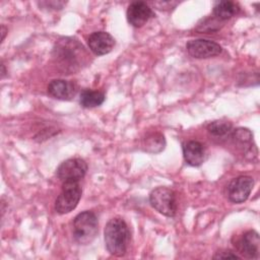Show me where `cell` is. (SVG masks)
<instances>
[{
  "label": "cell",
  "mask_w": 260,
  "mask_h": 260,
  "mask_svg": "<svg viewBox=\"0 0 260 260\" xmlns=\"http://www.w3.org/2000/svg\"><path fill=\"white\" fill-rule=\"evenodd\" d=\"M86 51L82 44L72 38L58 40L53 49V58L64 72H75L85 63Z\"/></svg>",
  "instance_id": "cell-1"
},
{
  "label": "cell",
  "mask_w": 260,
  "mask_h": 260,
  "mask_svg": "<svg viewBox=\"0 0 260 260\" xmlns=\"http://www.w3.org/2000/svg\"><path fill=\"white\" fill-rule=\"evenodd\" d=\"M104 239L106 248L111 255L124 256L130 242V232L126 221L120 217L110 219L105 226Z\"/></svg>",
  "instance_id": "cell-2"
},
{
  "label": "cell",
  "mask_w": 260,
  "mask_h": 260,
  "mask_svg": "<svg viewBox=\"0 0 260 260\" xmlns=\"http://www.w3.org/2000/svg\"><path fill=\"white\" fill-rule=\"evenodd\" d=\"M99 232L96 215L89 210L78 213L73 220V237L80 245L91 243Z\"/></svg>",
  "instance_id": "cell-3"
},
{
  "label": "cell",
  "mask_w": 260,
  "mask_h": 260,
  "mask_svg": "<svg viewBox=\"0 0 260 260\" xmlns=\"http://www.w3.org/2000/svg\"><path fill=\"white\" fill-rule=\"evenodd\" d=\"M151 206L165 216L173 217L177 211L176 193L168 187H157L149 194Z\"/></svg>",
  "instance_id": "cell-4"
},
{
  "label": "cell",
  "mask_w": 260,
  "mask_h": 260,
  "mask_svg": "<svg viewBox=\"0 0 260 260\" xmlns=\"http://www.w3.org/2000/svg\"><path fill=\"white\" fill-rule=\"evenodd\" d=\"M81 187L79 182H65L62 190L55 201V210L59 214H66L72 211L81 198Z\"/></svg>",
  "instance_id": "cell-5"
},
{
  "label": "cell",
  "mask_w": 260,
  "mask_h": 260,
  "mask_svg": "<svg viewBox=\"0 0 260 260\" xmlns=\"http://www.w3.org/2000/svg\"><path fill=\"white\" fill-rule=\"evenodd\" d=\"M87 165L79 157L69 158L57 168L56 176L62 182H79L86 174Z\"/></svg>",
  "instance_id": "cell-6"
},
{
  "label": "cell",
  "mask_w": 260,
  "mask_h": 260,
  "mask_svg": "<svg viewBox=\"0 0 260 260\" xmlns=\"http://www.w3.org/2000/svg\"><path fill=\"white\" fill-rule=\"evenodd\" d=\"M187 52L190 56L196 59H206L219 55L222 52V48L219 44L204 39L191 40L186 45Z\"/></svg>",
  "instance_id": "cell-7"
},
{
  "label": "cell",
  "mask_w": 260,
  "mask_h": 260,
  "mask_svg": "<svg viewBox=\"0 0 260 260\" xmlns=\"http://www.w3.org/2000/svg\"><path fill=\"white\" fill-rule=\"evenodd\" d=\"M254 180L250 176H239L233 179L228 186V197L234 203L246 201L253 189Z\"/></svg>",
  "instance_id": "cell-8"
},
{
  "label": "cell",
  "mask_w": 260,
  "mask_h": 260,
  "mask_svg": "<svg viewBox=\"0 0 260 260\" xmlns=\"http://www.w3.org/2000/svg\"><path fill=\"white\" fill-rule=\"evenodd\" d=\"M153 15L149 5L142 1L132 2L127 9V20L134 27L143 26Z\"/></svg>",
  "instance_id": "cell-9"
},
{
  "label": "cell",
  "mask_w": 260,
  "mask_h": 260,
  "mask_svg": "<svg viewBox=\"0 0 260 260\" xmlns=\"http://www.w3.org/2000/svg\"><path fill=\"white\" fill-rule=\"evenodd\" d=\"M89 50L96 56L110 53L115 46V39L107 31H94L87 38Z\"/></svg>",
  "instance_id": "cell-10"
},
{
  "label": "cell",
  "mask_w": 260,
  "mask_h": 260,
  "mask_svg": "<svg viewBox=\"0 0 260 260\" xmlns=\"http://www.w3.org/2000/svg\"><path fill=\"white\" fill-rule=\"evenodd\" d=\"M259 247H260V239L259 235L256 231L250 230L241 237L238 241L237 248L239 252L250 259H258L259 258Z\"/></svg>",
  "instance_id": "cell-11"
},
{
  "label": "cell",
  "mask_w": 260,
  "mask_h": 260,
  "mask_svg": "<svg viewBox=\"0 0 260 260\" xmlns=\"http://www.w3.org/2000/svg\"><path fill=\"white\" fill-rule=\"evenodd\" d=\"M76 86L65 79H53L48 84V92L51 96L61 101H70L76 94Z\"/></svg>",
  "instance_id": "cell-12"
},
{
  "label": "cell",
  "mask_w": 260,
  "mask_h": 260,
  "mask_svg": "<svg viewBox=\"0 0 260 260\" xmlns=\"http://www.w3.org/2000/svg\"><path fill=\"white\" fill-rule=\"evenodd\" d=\"M183 155L186 162L192 167L201 166L206 159V151L202 143L190 140L183 145Z\"/></svg>",
  "instance_id": "cell-13"
},
{
  "label": "cell",
  "mask_w": 260,
  "mask_h": 260,
  "mask_svg": "<svg viewBox=\"0 0 260 260\" xmlns=\"http://www.w3.org/2000/svg\"><path fill=\"white\" fill-rule=\"evenodd\" d=\"M104 92L93 89H84L79 96V103L83 108H94L101 106L105 101Z\"/></svg>",
  "instance_id": "cell-14"
},
{
  "label": "cell",
  "mask_w": 260,
  "mask_h": 260,
  "mask_svg": "<svg viewBox=\"0 0 260 260\" xmlns=\"http://www.w3.org/2000/svg\"><path fill=\"white\" fill-rule=\"evenodd\" d=\"M142 146L145 151L150 152V153H157L164 150L166 146V140L165 137L161 133L158 132H153L148 135L143 139Z\"/></svg>",
  "instance_id": "cell-15"
},
{
  "label": "cell",
  "mask_w": 260,
  "mask_h": 260,
  "mask_svg": "<svg viewBox=\"0 0 260 260\" xmlns=\"http://www.w3.org/2000/svg\"><path fill=\"white\" fill-rule=\"evenodd\" d=\"M239 11L238 5L233 1H219L213 7V14L222 20L235 16Z\"/></svg>",
  "instance_id": "cell-16"
},
{
  "label": "cell",
  "mask_w": 260,
  "mask_h": 260,
  "mask_svg": "<svg viewBox=\"0 0 260 260\" xmlns=\"http://www.w3.org/2000/svg\"><path fill=\"white\" fill-rule=\"evenodd\" d=\"M207 130L210 135L218 138L230 136L234 131L232 123L222 120H216L209 123L207 126Z\"/></svg>",
  "instance_id": "cell-17"
},
{
  "label": "cell",
  "mask_w": 260,
  "mask_h": 260,
  "mask_svg": "<svg viewBox=\"0 0 260 260\" xmlns=\"http://www.w3.org/2000/svg\"><path fill=\"white\" fill-rule=\"evenodd\" d=\"M66 4V2L63 1H44V2H39V5L41 7H45V8H50V9H61L64 5Z\"/></svg>",
  "instance_id": "cell-18"
},
{
  "label": "cell",
  "mask_w": 260,
  "mask_h": 260,
  "mask_svg": "<svg viewBox=\"0 0 260 260\" xmlns=\"http://www.w3.org/2000/svg\"><path fill=\"white\" fill-rule=\"evenodd\" d=\"M214 259H240V256H238L237 254H234L231 251H220L217 252L214 256Z\"/></svg>",
  "instance_id": "cell-19"
},
{
  "label": "cell",
  "mask_w": 260,
  "mask_h": 260,
  "mask_svg": "<svg viewBox=\"0 0 260 260\" xmlns=\"http://www.w3.org/2000/svg\"><path fill=\"white\" fill-rule=\"evenodd\" d=\"M6 31H7L6 27H5L4 25H1V35H2V37H1V42H3V40H4V38H5V35H6Z\"/></svg>",
  "instance_id": "cell-20"
},
{
  "label": "cell",
  "mask_w": 260,
  "mask_h": 260,
  "mask_svg": "<svg viewBox=\"0 0 260 260\" xmlns=\"http://www.w3.org/2000/svg\"><path fill=\"white\" fill-rule=\"evenodd\" d=\"M5 73H6V70H5V66L3 63H1V77L3 78L5 76Z\"/></svg>",
  "instance_id": "cell-21"
}]
</instances>
